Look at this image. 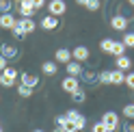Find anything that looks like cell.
<instances>
[{
    "instance_id": "1",
    "label": "cell",
    "mask_w": 134,
    "mask_h": 132,
    "mask_svg": "<svg viewBox=\"0 0 134 132\" xmlns=\"http://www.w3.org/2000/svg\"><path fill=\"white\" fill-rule=\"evenodd\" d=\"M15 80H20V72L15 67H7L4 72H0V85L2 87H7V89L15 87Z\"/></svg>"
},
{
    "instance_id": "2",
    "label": "cell",
    "mask_w": 134,
    "mask_h": 132,
    "mask_svg": "<svg viewBox=\"0 0 134 132\" xmlns=\"http://www.w3.org/2000/svg\"><path fill=\"white\" fill-rule=\"evenodd\" d=\"M102 123L108 128V132H115L117 128H119V115H117L115 111H106L102 115Z\"/></svg>"
},
{
    "instance_id": "3",
    "label": "cell",
    "mask_w": 134,
    "mask_h": 132,
    "mask_svg": "<svg viewBox=\"0 0 134 132\" xmlns=\"http://www.w3.org/2000/svg\"><path fill=\"white\" fill-rule=\"evenodd\" d=\"M39 82H41V78L37 76V74H30V72H20V85L28 87V89H35V87H39Z\"/></svg>"
},
{
    "instance_id": "4",
    "label": "cell",
    "mask_w": 134,
    "mask_h": 132,
    "mask_svg": "<svg viewBox=\"0 0 134 132\" xmlns=\"http://www.w3.org/2000/svg\"><path fill=\"white\" fill-rule=\"evenodd\" d=\"M48 11H50V15H54V18L65 15V13H67L65 0H50V2H48Z\"/></svg>"
},
{
    "instance_id": "5",
    "label": "cell",
    "mask_w": 134,
    "mask_h": 132,
    "mask_svg": "<svg viewBox=\"0 0 134 132\" xmlns=\"http://www.w3.org/2000/svg\"><path fill=\"white\" fill-rule=\"evenodd\" d=\"M0 54H2L7 61H13V59L20 56V50H18L15 43H0Z\"/></svg>"
},
{
    "instance_id": "6",
    "label": "cell",
    "mask_w": 134,
    "mask_h": 132,
    "mask_svg": "<svg viewBox=\"0 0 134 132\" xmlns=\"http://www.w3.org/2000/svg\"><path fill=\"white\" fill-rule=\"evenodd\" d=\"M61 89H63V91L65 93H74V91H78V89H80V80L78 78H71V76H65L63 80H61Z\"/></svg>"
},
{
    "instance_id": "7",
    "label": "cell",
    "mask_w": 134,
    "mask_h": 132,
    "mask_svg": "<svg viewBox=\"0 0 134 132\" xmlns=\"http://www.w3.org/2000/svg\"><path fill=\"white\" fill-rule=\"evenodd\" d=\"M80 82H85L87 87H95V85H99V80H97V72H91V69H82V74H80V78H78Z\"/></svg>"
},
{
    "instance_id": "8",
    "label": "cell",
    "mask_w": 134,
    "mask_h": 132,
    "mask_svg": "<svg viewBox=\"0 0 134 132\" xmlns=\"http://www.w3.org/2000/svg\"><path fill=\"white\" fill-rule=\"evenodd\" d=\"M71 59L78 61V63H85V61L89 59V48H87V46H76V48L71 50Z\"/></svg>"
},
{
    "instance_id": "9",
    "label": "cell",
    "mask_w": 134,
    "mask_h": 132,
    "mask_svg": "<svg viewBox=\"0 0 134 132\" xmlns=\"http://www.w3.org/2000/svg\"><path fill=\"white\" fill-rule=\"evenodd\" d=\"M24 35H28V32H32L37 26H35V22H32V18H22V20H18V24H15Z\"/></svg>"
},
{
    "instance_id": "10",
    "label": "cell",
    "mask_w": 134,
    "mask_h": 132,
    "mask_svg": "<svg viewBox=\"0 0 134 132\" xmlns=\"http://www.w3.org/2000/svg\"><path fill=\"white\" fill-rule=\"evenodd\" d=\"M15 24H18V20H15L11 13H2V15H0V28L13 30V28H15Z\"/></svg>"
},
{
    "instance_id": "11",
    "label": "cell",
    "mask_w": 134,
    "mask_h": 132,
    "mask_svg": "<svg viewBox=\"0 0 134 132\" xmlns=\"http://www.w3.org/2000/svg\"><path fill=\"white\" fill-rule=\"evenodd\" d=\"M65 67H67V76L80 78V74H82V63H78V61H69Z\"/></svg>"
},
{
    "instance_id": "12",
    "label": "cell",
    "mask_w": 134,
    "mask_h": 132,
    "mask_svg": "<svg viewBox=\"0 0 134 132\" xmlns=\"http://www.w3.org/2000/svg\"><path fill=\"white\" fill-rule=\"evenodd\" d=\"M110 28L125 30V28H128V18H123V15H113V18H110Z\"/></svg>"
},
{
    "instance_id": "13",
    "label": "cell",
    "mask_w": 134,
    "mask_h": 132,
    "mask_svg": "<svg viewBox=\"0 0 134 132\" xmlns=\"http://www.w3.org/2000/svg\"><path fill=\"white\" fill-rule=\"evenodd\" d=\"M54 61L56 63H69V61H74L71 59V50H67V48H58L56 50V54H54Z\"/></svg>"
},
{
    "instance_id": "14",
    "label": "cell",
    "mask_w": 134,
    "mask_h": 132,
    "mask_svg": "<svg viewBox=\"0 0 134 132\" xmlns=\"http://www.w3.org/2000/svg\"><path fill=\"white\" fill-rule=\"evenodd\" d=\"M18 13L22 15V18H32V15L37 13V9H35V7L30 4V0H26V2H22V4H20V9H18Z\"/></svg>"
},
{
    "instance_id": "15",
    "label": "cell",
    "mask_w": 134,
    "mask_h": 132,
    "mask_svg": "<svg viewBox=\"0 0 134 132\" xmlns=\"http://www.w3.org/2000/svg\"><path fill=\"white\" fill-rule=\"evenodd\" d=\"M41 28L43 30H54V28H58V18H54V15H46L43 20H41Z\"/></svg>"
},
{
    "instance_id": "16",
    "label": "cell",
    "mask_w": 134,
    "mask_h": 132,
    "mask_svg": "<svg viewBox=\"0 0 134 132\" xmlns=\"http://www.w3.org/2000/svg\"><path fill=\"white\" fill-rule=\"evenodd\" d=\"M115 63H117V69H121V72H130L132 69V59H130V56H125V54L119 56Z\"/></svg>"
},
{
    "instance_id": "17",
    "label": "cell",
    "mask_w": 134,
    "mask_h": 132,
    "mask_svg": "<svg viewBox=\"0 0 134 132\" xmlns=\"http://www.w3.org/2000/svg\"><path fill=\"white\" fill-rule=\"evenodd\" d=\"M41 72H43L46 76H54V74L58 72V65H56V61H46L43 65H41Z\"/></svg>"
},
{
    "instance_id": "18",
    "label": "cell",
    "mask_w": 134,
    "mask_h": 132,
    "mask_svg": "<svg viewBox=\"0 0 134 132\" xmlns=\"http://www.w3.org/2000/svg\"><path fill=\"white\" fill-rule=\"evenodd\" d=\"M123 82H125V72L113 69L110 72V85H123Z\"/></svg>"
},
{
    "instance_id": "19",
    "label": "cell",
    "mask_w": 134,
    "mask_h": 132,
    "mask_svg": "<svg viewBox=\"0 0 134 132\" xmlns=\"http://www.w3.org/2000/svg\"><path fill=\"white\" fill-rule=\"evenodd\" d=\"M115 59H119V56L125 54V46H123V41H115V46H113V52H110Z\"/></svg>"
},
{
    "instance_id": "20",
    "label": "cell",
    "mask_w": 134,
    "mask_h": 132,
    "mask_svg": "<svg viewBox=\"0 0 134 132\" xmlns=\"http://www.w3.org/2000/svg\"><path fill=\"white\" fill-rule=\"evenodd\" d=\"M113 46H115V39H102V43H99V50L110 54L113 52Z\"/></svg>"
},
{
    "instance_id": "21",
    "label": "cell",
    "mask_w": 134,
    "mask_h": 132,
    "mask_svg": "<svg viewBox=\"0 0 134 132\" xmlns=\"http://www.w3.org/2000/svg\"><path fill=\"white\" fill-rule=\"evenodd\" d=\"M71 100H74V102H76V104H82V102H85V100H87V93H85V89H82V87H80V89H78V91H74V93H71Z\"/></svg>"
},
{
    "instance_id": "22",
    "label": "cell",
    "mask_w": 134,
    "mask_h": 132,
    "mask_svg": "<svg viewBox=\"0 0 134 132\" xmlns=\"http://www.w3.org/2000/svg\"><path fill=\"white\" fill-rule=\"evenodd\" d=\"M11 4H13V0H0V15L11 13Z\"/></svg>"
},
{
    "instance_id": "23",
    "label": "cell",
    "mask_w": 134,
    "mask_h": 132,
    "mask_svg": "<svg viewBox=\"0 0 134 132\" xmlns=\"http://www.w3.org/2000/svg\"><path fill=\"white\" fill-rule=\"evenodd\" d=\"M97 80H99V85H110V72H99Z\"/></svg>"
},
{
    "instance_id": "24",
    "label": "cell",
    "mask_w": 134,
    "mask_h": 132,
    "mask_svg": "<svg viewBox=\"0 0 134 132\" xmlns=\"http://www.w3.org/2000/svg\"><path fill=\"white\" fill-rule=\"evenodd\" d=\"M74 123V126H76V130L80 132V130H85V126H87V117H85V115H80V117L76 119V121H71Z\"/></svg>"
},
{
    "instance_id": "25",
    "label": "cell",
    "mask_w": 134,
    "mask_h": 132,
    "mask_svg": "<svg viewBox=\"0 0 134 132\" xmlns=\"http://www.w3.org/2000/svg\"><path fill=\"white\" fill-rule=\"evenodd\" d=\"M123 46H125V48H134V32H125Z\"/></svg>"
},
{
    "instance_id": "26",
    "label": "cell",
    "mask_w": 134,
    "mask_h": 132,
    "mask_svg": "<svg viewBox=\"0 0 134 132\" xmlns=\"http://www.w3.org/2000/svg\"><path fill=\"white\" fill-rule=\"evenodd\" d=\"M18 93H20L22 97H30V95H32V89L24 87V85H18Z\"/></svg>"
},
{
    "instance_id": "27",
    "label": "cell",
    "mask_w": 134,
    "mask_h": 132,
    "mask_svg": "<svg viewBox=\"0 0 134 132\" xmlns=\"http://www.w3.org/2000/svg\"><path fill=\"white\" fill-rule=\"evenodd\" d=\"M80 115H82V113H78L76 108H71V111H67V113H65V117H67V121H76Z\"/></svg>"
},
{
    "instance_id": "28",
    "label": "cell",
    "mask_w": 134,
    "mask_h": 132,
    "mask_svg": "<svg viewBox=\"0 0 134 132\" xmlns=\"http://www.w3.org/2000/svg\"><path fill=\"white\" fill-rule=\"evenodd\" d=\"M128 89H132L134 91V72H130V74H125V82H123Z\"/></svg>"
},
{
    "instance_id": "29",
    "label": "cell",
    "mask_w": 134,
    "mask_h": 132,
    "mask_svg": "<svg viewBox=\"0 0 134 132\" xmlns=\"http://www.w3.org/2000/svg\"><path fill=\"white\" fill-rule=\"evenodd\" d=\"M123 115H125V119H134V104L123 106Z\"/></svg>"
},
{
    "instance_id": "30",
    "label": "cell",
    "mask_w": 134,
    "mask_h": 132,
    "mask_svg": "<svg viewBox=\"0 0 134 132\" xmlns=\"http://www.w3.org/2000/svg\"><path fill=\"white\" fill-rule=\"evenodd\" d=\"M91 132H108V128L104 126L102 121H95V123H93V130H91Z\"/></svg>"
},
{
    "instance_id": "31",
    "label": "cell",
    "mask_w": 134,
    "mask_h": 132,
    "mask_svg": "<svg viewBox=\"0 0 134 132\" xmlns=\"http://www.w3.org/2000/svg\"><path fill=\"white\" fill-rule=\"evenodd\" d=\"M11 35H13V39H18V41H22L24 37H26V35H24V32H22V30L18 28V26H15V28L11 30Z\"/></svg>"
},
{
    "instance_id": "32",
    "label": "cell",
    "mask_w": 134,
    "mask_h": 132,
    "mask_svg": "<svg viewBox=\"0 0 134 132\" xmlns=\"http://www.w3.org/2000/svg\"><path fill=\"white\" fill-rule=\"evenodd\" d=\"M87 9H89V11H97V9H99V0H89V2H87Z\"/></svg>"
},
{
    "instance_id": "33",
    "label": "cell",
    "mask_w": 134,
    "mask_h": 132,
    "mask_svg": "<svg viewBox=\"0 0 134 132\" xmlns=\"http://www.w3.org/2000/svg\"><path fill=\"white\" fill-rule=\"evenodd\" d=\"M56 126L65 130V126H67V117H65V115H58V117H56Z\"/></svg>"
},
{
    "instance_id": "34",
    "label": "cell",
    "mask_w": 134,
    "mask_h": 132,
    "mask_svg": "<svg viewBox=\"0 0 134 132\" xmlns=\"http://www.w3.org/2000/svg\"><path fill=\"white\" fill-rule=\"evenodd\" d=\"M123 132H134V119H128L123 123Z\"/></svg>"
},
{
    "instance_id": "35",
    "label": "cell",
    "mask_w": 134,
    "mask_h": 132,
    "mask_svg": "<svg viewBox=\"0 0 134 132\" xmlns=\"http://www.w3.org/2000/svg\"><path fill=\"white\" fill-rule=\"evenodd\" d=\"M30 4L39 11V9H43V7H46V0H30Z\"/></svg>"
},
{
    "instance_id": "36",
    "label": "cell",
    "mask_w": 134,
    "mask_h": 132,
    "mask_svg": "<svg viewBox=\"0 0 134 132\" xmlns=\"http://www.w3.org/2000/svg\"><path fill=\"white\" fill-rule=\"evenodd\" d=\"M7 67H9V65H7V59H4L2 54H0V72H4Z\"/></svg>"
},
{
    "instance_id": "37",
    "label": "cell",
    "mask_w": 134,
    "mask_h": 132,
    "mask_svg": "<svg viewBox=\"0 0 134 132\" xmlns=\"http://www.w3.org/2000/svg\"><path fill=\"white\" fill-rule=\"evenodd\" d=\"M76 2H78V4H82V7H87V2H89V0H76Z\"/></svg>"
},
{
    "instance_id": "38",
    "label": "cell",
    "mask_w": 134,
    "mask_h": 132,
    "mask_svg": "<svg viewBox=\"0 0 134 132\" xmlns=\"http://www.w3.org/2000/svg\"><path fill=\"white\" fill-rule=\"evenodd\" d=\"M52 132H65V130H63V128H58V126H56V128H54Z\"/></svg>"
},
{
    "instance_id": "39",
    "label": "cell",
    "mask_w": 134,
    "mask_h": 132,
    "mask_svg": "<svg viewBox=\"0 0 134 132\" xmlns=\"http://www.w3.org/2000/svg\"><path fill=\"white\" fill-rule=\"evenodd\" d=\"M13 2H18V4H22V2H26V0H13Z\"/></svg>"
},
{
    "instance_id": "40",
    "label": "cell",
    "mask_w": 134,
    "mask_h": 132,
    "mask_svg": "<svg viewBox=\"0 0 134 132\" xmlns=\"http://www.w3.org/2000/svg\"><path fill=\"white\" fill-rule=\"evenodd\" d=\"M32 132H46V130H32Z\"/></svg>"
},
{
    "instance_id": "41",
    "label": "cell",
    "mask_w": 134,
    "mask_h": 132,
    "mask_svg": "<svg viewBox=\"0 0 134 132\" xmlns=\"http://www.w3.org/2000/svg\"><path fill=\"white\" fill-rule=\"evenodd\" d=\"M130 4H132V7H134V0H130Z\"/></svg>"
}]
</instances>
